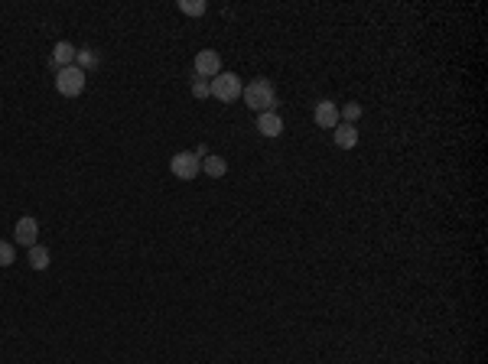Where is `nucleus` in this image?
I'll use <instances>...</instances> for the list:
<instances>
[{
  "mask_svg": "<svg viewBox=\"0 0 488 364\" xmlns=\"http://www.w3.org/2000/svg\"><path fill=\"white\" fill-rule=\"evenodd\" d=\"M176 7H179V13H185V17H202L205 10H209V4H205V0H179Z\"/></svg>",
  "mask_w": 488,
  "mask_h": 364,
  "instance_id": "13",
  "label": "nucleus"
},
{
  "mask_svg": "<svg viewBox=\"0 0 488 364\" xmlns=\"http://www.w3.org/2000/svg\"><path fill=\"white\" fill-rule=\"evenodd\" d=\"M332 140H336L338 150H355V146H358V127H355V124H342V120H338L336 130H332Z\"/></svg>",
  "mask_w": 488,
  "mask_h": 364,
  "instance_id": "10",
  "label": "nucleus"
},
{
  "mask_svg": "<svg viewBox=\"0 0 488 364\" xmlns=\"http://www.w3.org/2000/svg\"><path fill=\"white\" fill-rule=\"evenodd\" d=\"M241 101L254 111V114H264V111H274L277 108V88L270 78H254L248 82L241 92Z\"/></svg>",
  "mask_w": 488,
  "mask_h": 364,
  "instance_id": "1",
  "label": "nucleus"
},
{
  "mask_svg": "<svg viewBox=\"0 0 488 364\" xmlns=\"http://www.w3.org/2000/svg\"><path fill=\"white\" fill-rule=\"evenodd\" d=\"M365 111H362V104H355V101H348L346 108L338 111V120H342V124H355V120L362 118Z\"/></svg>",
  "mask_w": 488,
  "mask_h": 364,
  "instance_id": "14",
  "label": "nucleus"
},
{
  "mask_svg": "<svg viewBox=\"0 0 488 364\" xmlns=\"http://www.w3.org/2000/svg\"><path fill=\"white\" fill-rule=\"evenodd\" d=\"M202 172L209 179H221L228 172V163L221 156H215V153H209V156H202Z\"/></svg>",
  "mask_w": 488,
  "mask_h": 364,
  "instance_id": "12",
  "label": "nucleus"
},
{
  "mask_svg": "<svg viewBox=\"0 0 488 364\" xmlns=\"http://www.w3.org/2000/svg\"><path fill=\"white\" fill-rule=\"evenodd\" d=\"M13 241L23 244L26 251L36 247V241H39V221H36L33 215H23V218L17 221V228H13Z\"/></svg>",
  "mask_w": 488,
  "mask_h": 364,
  "instance_id": "6",
  "label": "nucleus"
},
{
  "mask_svg": "<svg viewBox=\"0 0 488 364\" xmlns=\"http://www.w3.org/2000/svg\"><path fill=\"white\" fill-rule=\"evenodd\" d=\"M169 172L183 182H193L199 172H202V160L195 156V150H179L173 160H169Z\"/></svg>",
  "mask_w": 488,
  "mask_h": 364,
  "instance_id": "4",
  "label": "nucleus"
},
{
  "mask_svg": "<svg viewBox=\"0 0 488 364\" xmlns=\"http://www.w3.org/2000/svg\"><path fill=\"white\" fill-rule=\"evenodd\" d=\"M78 59V49L68 39H59V43L52 46V65L56 68H68V65H75Z\"/></svg>",
  "mask_w": 488,
  "mask_h": 364,
  "instance_id": "9",
  "label": "nucleus"
},
{
  "mask_svg": "<svg viewBox=\"0 0 488 364\" xmlns=\"http://www.w3.org/2000/svg\"><path fill=\"white\" fill-rule=\"evenodd\" d=\"M75 65L82 68V72H88V68H94V65H98V56H94L92 49H78V59H75Z\"/></svg>",
  "mask_w": 488,
  "mask_h": 364,
  "instance_id": "16",
  "label": "nucleus"
},
{
  "mask_svg": "<svg viewBox=\"0 0 488 364\" xmlns=\"http://www.w3.org/2000/svg\"><path fill=\"white\" fill-rule=\"evenodd\" d=\"M26 261H30V267H33V270H46V267L52 263V254H49V247L36 244V247H30V251H26Z\"/></svg>",
  "mask_w": 488,
  "mask_h": 364,
  "instance_id": "11",
  "label": "nucleus"
},
{
  "mask_svg": "<svg viewBox=\"0 0 488 364\" xmlns=\"http://www.w3.org/2000/svg\"><path fill=\"white\" fill-rule=\"evenodd\" d=\"M212 85V98L221 104H235L238 98H241L244 85H241V78L235 75V72H219V75L209 82Z\"/></svg>",
  "mask_w": 488,
  "mask_h": 364,
  "instance_id": "2",
  "label": "nucleus"
},
{
  "mask_svg": "<svg viewBox=\"0 0 488 364\" xmlns=\"http://www.w3.org/2000/svg\"><path fill=\"white\" fill-rule=\"evenodd\" d=\"M312 120H316V127H322V130H336V124H338V104L329 101V98H322V101L316 104V111H312Z\"/></svg>",
  "mask_w": 488,
  "mask_h": 364,
  "instance_id": "7",
  "label": "nucleus"
},
{
  "mask_svg": "<svg viewBox=\"0 0 488 364\" xmlns=\"http://www.w3.org/2000/svg\"><path fill=\"white\" fill-rule=\"evenodd\" d=\"M85 72L78 65H68V68H59L56 72V92L62 94V98H78V94L85 92Z\"/></svg>",
  "mask_w": 488,
  "mask_h": 364,
  "instance_id": "3",
  "label": "nucleus"
},
{
  "mask_svg": "<svg viewBox=\"0 0 488 364\" xmlns=\"http://www.w3.org/2000/svg\"><path fill=\"white\" fill-rule=\"evenodd\" d=\"M257 134L267 137V140L280 137L283 134V118H280L277 111H264V114H257Z\"/></svg>",
  "mask_w": 488,
  "mask_h": 364,
  "instance_id": "8",
  "label": "nucleus"
},
{
  "mask_svg": "<svg viewBox=\"0 0 488 364\" xmlns=\"http://www.w3.org/2000/svg\"><path fill=\"white\" fill-rule=\"evenodd\" d=\"M193 98H199V101L212 98V85H209V78H193Z\"/></svg>",
  "mask_w": 488,
  "mask_h": 364,
  "instance_id": "15",
  "label": "nucleus"
},
{
  "mask_svg": "<svg viewBox=\"0 0 488 364\" xmlns=\"http://www.w3.org/2000/svg\"><path fill=\"white\" fill-rule=\"evenodd\" d=\"M17 261V251L10 241H0V267H10V263Z\"/></svg>",
  "mask_w": 488,
  "mask_h": 364,
  "instance_id": "17",
  "label": "nucleus"
},
{
  "mask_svg": "<svg viewBox=\"0 0 488 364\" xmlns=\"http://www.w3.org/2000/svg\"><path fill=\"white\" fill-rule=\"evenodd\" d=\"M195 78H215L221 72V56L215 49H202V52H195Z\"/></svg>",
  "mask_w": 488,
  "mask_h": 364,
  "instance_id": "5",
  "label": "nucleus"
}]
</instances>
